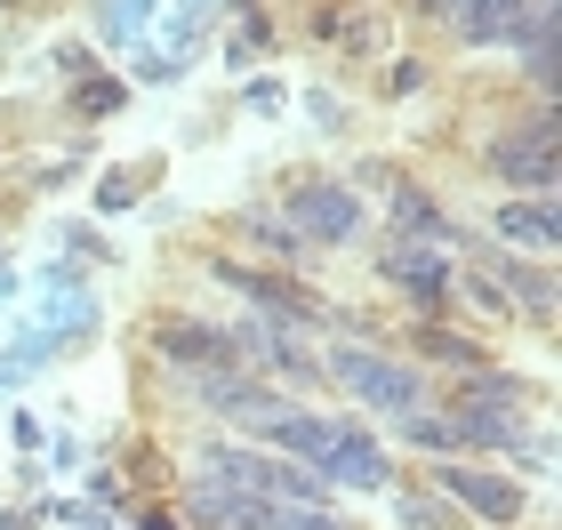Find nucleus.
<instances>
[{"label": "nucleus", "instance_id": "obj_1", "mask_svg": "<svg viewBox=\"0 0 562 530\" xmlns=\"http://www.w3.org/2000/svg\"><path fill=\"white\" fill-rule=\"evenodd\" d=\"M322 370L338 377L353 402H370L378 418H411L418 402H426V377H418L411 362H386V353H370V346H338Z\"/></svg>", "mask_w": 562, "mask_h": 530}, {"label": "nucleus", "instance_id": "obj_2", "mask_svg": "<svg viewBox=\"0 0 562 530\" xmlns=\"http://www.w3.org/2000/svg\"><path fill=\"white\" fill-rule=\"evenodd\" d=\"M290 234L297 241H353L362 234V201H353V185H329V177H305V185L290 193Z\"/></svg>", "mask_w": 562, "mask_h": 530}, {"label": "nucleus", "instance_id": "obj_3", "mask_svg": "<svg viewBox=\"0 0 562 530\" xmlns=\"http://www.w3.org/2000/svg\"><path fill=\"white\" fill-rule=\"evenodd\" d=\"M210 273H217L225 290H241L249 306H266L273 322H290V330H297V322H322V297H305V290H290V282H273L266 266H234V258H210Z\"/></svg>", "mask_w": 562, "mask_h": 530}, {"label": "nucleus", "instance_id": "obj_4", "mask_svg": "<svg viewBox=\"0 0 562 530\" xmlns=\"http://www.w3.org/2000/svg\"><path fill=\"white\" fill-rule=\"evenodd\" d=\"M434 490L458 498V507L482 515V522H515V515H522V483H506V474H482V466H434Z\"/></svg>", "mask_w": 562, "mask_h": 530}, {"label": "nucleus", "instance_id": "obj_5", "mask_svg": "<svg viewBox=\"0 0 562 530\" xmlns=\"http://www.w3.org/2000/svg\"><path fill=\"white\" fill-rule=\"evenodd\" d=\"M322 474L329 483H353V490H386L394 483V459H386V442L362 435V426H338L322 450Z\"/></svg>", "mask_w": 562, "mask_h": 530}, {"label": "nucleus", "instance_id": "obj_6", "mask_svg": "<svg viewBox=\"0 0 562 530\" xmlns=\"http://www.w3.org/2000/svg\"><path fill=\"white\" fill-rule=\"evenodd\" d=\"M491 169L506 177V185H530V193H554V121L539 113V129H530V137H498L491 145Z\"/></svg>", "mask_w": 562, "mask_h": 530}, {"label": "nucleus", "instance_id": "obj_7", "mask_svg": "<svg viewBox=\"0 0 562 530\" xmlns=\"http://www.w3.org/2000/svg\"><path fill=\"white\" fill-rule=\"evenodd\" d=\"M153 353H161V362H186V370H225V362H241L234 338L210 330V322H153Z\"/></svg>", "mask_w": 562, "mask_h": 530}, {"label": "nucleus", "instance_id": "obj_8", "mask_svg": "<svg viewBox=\"0 0 562 530\" xmlns=\"http://www.w3.org/2000/svg\"><path fill=\"white\" fill-rule=\"evenodd\" d=\"M386 273H394V290L418 297V306H442L450 282H458V266L442 258V249H426V241H394L386 249Z\"/></svg>", "mask_w": 562, "mask_h": 530}, {"label": "nucleus", "instance_id": "obj_9", "mask_svg": "<svg viewBox=\"0 0 562 530\" xmlns=\"http://www.w3.org/2000/svg\"><path fill=\"white\" fill-rule=\"evenodd\" d=\"M522 377H498V370H474L467 386L450 394V418H522Z\"/></svg>", "mask_w": 562, "mask_h": 530}, {"label": "nucleus", "instance_id": "obj_10", "mask_svg": "<svg viewBox=\"0 0 562 530\" xmlns=\"http://www.w3.org/2000/svg\"><path fill=\"white\" fill-rule=\"evenodd\" d=\"M193 522H210V530H266V522H273V498H249V490L201 483V490H193Z\"/></svg>", "mask_w": 562, "mask_h": 530}, {"label": "nucleus", "instance_id": "obj_11", "mask_svg": "<svg viewBox=\"0 0 562 530\" xmlns=\"http://www.w3.org/2000/svg\"><path fill=\"white\" fill-rule=\"evenodd\" d=\"M258 435L273 442V450H290V459H305V466H322V450H329V435H338V418H314V410H281V418H266Z\"/></svg>", "mask_w": 562, "mask_h": 530}, {"label": "nucleus", "instance_id": "obj_12", "mask_svg": "<svg viewBox=\"0 0 562 530\" xmlns=\"http://www.w3.org/2000/svg\"><path fill=\"white\" fill-rule=\"evenodd\" d=\"M498 241H522V249H539V258H547V249L562 241V217H554V201H547V193H530V201H506V210H498Z\"/></svg>", "mask_w": 562, "mask_h": 530}, {"label": "nucleus", "instance_id": "obj_13", "mask_svg": "<svg viewBox=\"0 0 562 530\" xmlns=\"http://www.w3.org/2000/svg\"><path fill=\"white\" fill-rule=\"evenodd\" d=\"M394 234L402 241H426V249H442V241H458V225L434 210V193H418V185H394Z\"/></svg>", "mask_w": 562, "mask_h": 530}, {"label": "nucleus", "instance_id": "obj_14", "mask_svg": "<svg viewBox=\"0 0 562 530\" xmlns=\"http://www.w3.org/2000/svg\"><path fill=\"white\" fill-rule=\"evenodd\" d=\"M418 353H426V362H450V370H491V353H482L474 338H450V330H418Z\"/></svg>", "mask_w": 562, "mask_h": 530}, {"label": "nucleus", "instance_id": "obj_15", "mask_svg": "<svg viewBox=\"0 0 562 530\" xmlns=\"http://www.w3.org/2000/svg\"><path fill=\"white\" fill-rule=\"evenodd\" d=\"M402 435H411L418 450H467V426H458L450 410H442V418H426V410H411V418H402Z\"/></svg>", "mask_w": 562, "mask_h": 530}, {"label": "nucleus", "instance_id": "obj_16", "mask_svg": "<svg viewBox=\"0 0 562 530\" xmlns=\"http://www.w3.org/2000/svg\"><path fill=\"white\" fill-rule=\"evenodd\" d=\"M402 530H467V515L434 490V498H402Z\"/></svg>", "mask_w": 562, "mask_h": 530}, {"label": "nucleus", "instance_id": "obj_17", "mask_svg": "<svg viewBox=\"0 0 562 530\" xmlns=\"http://www.w3.org/2000/svg\"><path fill=\"white\" fill-rule=\"evenodd\" d=\"M137 24H145V0H105L97 33H105V41H137Z\"/></svg>", "mask_w": 562, "mask_h": 530}, {"label": "nucleus", "instance_id": "obj_18", "mask_svg": "<svg viewBox=\"0 0 562 530\" xmlns=\"http://www.w3.org/2000/svg\"><path fill=\"white\" fill-rule=\"evenodd\" d=\"M266 530H353V522H338L329 507H273V522Z\"/></svg>", "mask_w": 562, "mask_h": 530}, {"label": "nucleus", "instance_id": "obj_19", "mask_svg": "<svg viewBox=\"0 0 562 530\" xmlns=\"http://www.w3.org/2000/svg\"><path fill=\"white\" fill-rule=\"evenodd\" d=\"M130 201H137V177H105V185H97V210H130Z\"/></svg>", "mask_w": 562, "mask_h": 530}, {"label": "nucleus", "instance_id": "obj_20", "mask_svg": "<svg viewBox=\"0 0 562 530\" xmlns=\"http://www.w3.org/2000/svg\"><path fill=\"white\" fill-rule=\"evenodd\" d=\"M72 105H81V113H113V105H121V81H97V89L72 97Z\"/></svg>", "mask_w": 562, "mask_h": 530}, {"label": "nucleus", "instance_id": "obj_21", "mask_svg": "<svg viewBox=\"0 0 562 530\" xmlns=\"http://www.w3.org/2000/svg\"><path fill=\"white\" fill-rule=\"evenodd\" d=\"M434 16H474V9H491V0H426Z\"/></svg>", "mask_w": 562, "mask_h": 530}, {"label": "nucleus", "instance_id": "obj_22", "mask_svg": "<svg viewBox=\"0 0 562 530\" xmlns=\"http://www.w3.org/2000/svg\"><path fill=\"white\" fill-rule=\"evenodd\" d=\"M137 530H177V522H169V515H145V522H137Z\"/></svg>", "mask_w": 562, "mask_h": 530}]
</instances>
